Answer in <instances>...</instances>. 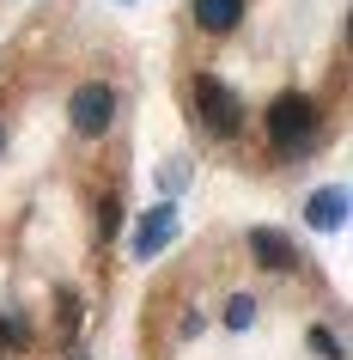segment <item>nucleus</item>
I'll list each match as a JSON object with an SVG mask.
<instances>
[{"mask_svg":"<svg viewBox=\"0 0 353 360\" xmlns=\"http://www.w3.org/2000/svg\"><path fill=\"white\" fill-rule=\"evenodd\" d=\"M116 226H122V202H104V232L98 238H116Z\"/></svg>","mask_w":353,"mask_h":360,"instance_id":"f8f14e48","label":"nucleus"},{"mask_svg":"<svg viewBox=\"0 0 353 360\" xmlns=\"http://www.w3.org/2000/svg\"><path fill=\"white\" fill-rule=\"evenodd\" d=\"M159 190H165V202H171V195H183V190H189V159H183V153L159 165Z\"/></svg>","mask_w":353,"mask_h":360,"instance_id":"6e6552de","label":"nucleus"},{"mask_svg":"<svg viewBox=\"0 0 353 360\" xmlns=\"http://www.w3.org/2000/svg\"><path fill=\"white\" fill-rule=\"evenodd\" d=\"M311 348H317L323 360H347V348L335 342V330H329V323H311Z\"/></svg>","mask_w":353,"mask_h":360,"instance_id":"9b49d317","label":"nucleus"},{"mask_svg":"<svg viewBox=\"0 0 353 360\" xmlns=\"http://www.w3.org/2000/svg\"><path fill=\"white\" fill-rule=\"evenodd\" d=\"M250 323H256V300L250 293H232L225 300V330H250Z\"/></svg>","mask_w":353,"mask_h":360,"instance_id":"9d476101","label":"nucleus"},{"mask_svg":"<svg viewBox=\"0 0 353 360\" xmlns=\"http://www.w3.org/2000/svg\"><path fill=\"white\" fill-rule=\"evenodd\" d=\"M67 122H74V134H104L116 122V86H104V79H86V86H74V98H67Z\"/></svg>","mask_w":353,"mask_h":360,"instance_id":"7ed1b4c3","label":"nucleus"},{"mask_svg":"<svg viewBox=\"0 0 353 360\" xmlns=\"http://www.w3.org/2000/svg\"><path fill=\"white\" fill-rule=\"evenodd\" d=\"M31 342V318L25 311H0V348H25Z\"/></svg>","mask_w":353,"mask_h":360,"instance_id":"1a4fd4ad","label":"nucleus"},{"mask_svg":"<svg viewBox=\"0 0 353 360\" xmlns=\"http://www.w3.org/2000/svg\"><path fill=\"white\" fill-rule=\"evenodd\" d=\"M177 232H183V226H177V208H171V202L147 208V214H140V226H134V257H140V263H152L165 245H177Z\"/></svg>","mask_w":353,"mask_h":360,"instance_id":"20e7f679","label":"nucleus"},{"mask_svg":"<svg viewBox=\"0 0 353 360\" xmlns=\"http://www.w3.org/2000/svg\"><path fill=\"white\" fill-rule=\"evenodd\" d=\"M195 116H201V129H207V134L232 141V134L244 129V98L232 92L220 74H195Z\"/></svg>","mask_w":353,"mask_h":360,"instance_id":"f03ea898","label":"nucleus"},{"mask_svg":"<svg viewBox=\"0 0 353 360\" xmlns=\"http://www.w3.org/2000/svg\"><path fill=\"white\" fill-rule=\"evenodd\" d=\"M341 220H347V190L341 184H329V190H317L305 202V226L311 232H341Z\"/></svg>","mask_w":353,"mask_h":360,"instance_id":"423d86ee","label":"nucleus"},{"mask_svg":"<svg viewBox=\"0 0 353 360\" xmlns=\"http://www.w3.org/2000/svg\"><path fill=\"white\" fill-rule=\"evenodd\" d=\"M0 153H6V129H0Z\"/></svg>","mask_w":353,"mask_h":360,"instance_id":"ddd939ff","label":"nucleus"},{"mask_svg":"<svg viewBox=\"0 0 353 360\" xmlns=\"http://www.w3.org/2000/svg\"><path fill=\"white\" fill-rule=\"evenodd\" d=\"M317 141H323V110L305 92H280L268 104V147L280 159H305V153H317Z\"/></svg>","mask_w":353,"mask_h":360,"instance_id":"f257e3e1","label":"nucleus"},{"mask_svg":"<svg viewBox=\"0 0 353 360\" xmlns=\"http://www.w3.org/2000/svg\"><path fill=\"white\" fill-rule=\"evenodd\" d=\"M250 257H256L262 269H274V275H293V269L305 263V257H298V245H293L280 226H256V232H250Z\"/></svg>","mask_w":353,"mask_h":360,"instance_id":"39448f33","label":"nucleus"},{"mask_svg":"<svg viewBox=\"0 0 353 360\" xmlns=\"http://www.w3.org/2000/svg\"><path fill=\"white\" fill-rule=\"evenodd\" d=\"M195 25L225 37V31H238L244 25V0H195Z\"/></svg>","mask_w":353,"mask_h":360,"instance_id":"0eeeda50","label":"nucleus"}]
</instances>
